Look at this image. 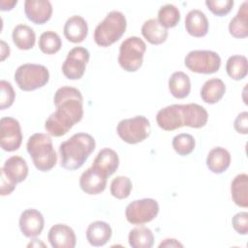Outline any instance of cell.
<instances>
[{
  "instance_id": "cell-37",
  "label": "cell",
  "mask_w": 248,
  "mask_h": 248,
  "mask_svg": "<svg viewBox=\"0 0 248 248\" xmlns=\"http://www.w3.org/2000/svg\"><path fill=\"white\" fill-rule=\"evenodd\" d=\"M232 225L234 231L239 234H247L248 232V213L246 211L236 213L232 219Z\"/></svg>"
},
{
  "instance_id": "cell-9",
  "label": "cell",
  "mask_w": 248,
  "mask_h": 248,
  "mask_svg": "<svg viewBox=\"0 0 248 248\" xmlns=\"http://www.w3.org/2000/svg\"><path fill=\"white\" fill-rule=\"evenodd\" d=\"M185 66L198 74H214L221 66L219 54L212 50H192L184 59Z\"/></svg>"
},
{
  "instance_id": "cell-26",
  "label": "cell",
  "mask_w": 248,
  "mask_h": 248,
  "mask_svg": "<svg viewBox=\"0 0 248 248\" xmlns=\"http://www.w3.org/2000/svg\"><path fill=\"white\" fill-rule=\"evenodd\" d=\"M169 90L176 99L186 98L191 91V81L184 72H174L169 78Z\"/></svg>"
},
{
  "instance_id": "cell-39",
  "label": "cell",
  "mask_w": 248,
  "mask_h": 248,
  "mask_svg": "<svg viewBox=\"0 0 248 248\" xmlns=\"http://www.w3.org/2000/svg\"><path fill=\"white\" fill-rule=\"evenodd\" d=\"M16 184L12 183L10 180H8L2 173H1V184H0V193L1 196H7L10 195L15 189Z\"/></svg>"
},
{
  "instance_id": "cell-3",
  "label": "cell",
  "mask_w": 248,
  "mask_h": 248,
  "mask_svg": "<svg viewBox=\"0 0 248 248\" xmlns=\"http://www.w3.org/2000/svg\"><path fill=\"white\" fill-rule=\"evenodd\" d=\"M94 138L86 133H77L59 145L60 165L62 168L75 170L82 167L94 151Z\"/></svg>"
},
{
  "instance_id": "cell-14",
  "label": "cell",
  "mask_w": 248,
  "mask_h": 248,
  "mask_svg": "<svg viewBox=\"0 0 248 248\" xmlns=\"http://www.w3.org/2000/svg\"><path fill=\"white\" fill-rule=\"evenodd\" d=\"M107 180L108 176L91 166L81 173L79 177V187L88 195H98L106 189Z\"/></svg>"
},
{
  "instance_id": "cell-18",
  "label": "cell",
  "mask_w": 248,
  "mask_h": 248,
  "mask_svg": "<svg viewBox=\"0 0 248 248\" xmlns=\"http://www.w3.org/2000/svg\"><path fill=\"white\" fill-rule=\"evenodd\" d=\"M65 38L74 44H79L84 41L88 34V25L86 20L80 16L69 17L64 24Z\"/></svg>"
},
{
  "instance_id": "cell-19",
  "label": "cell",
  "mask_w": 248,
  "mask_h": 248,
  "mask_svg": "<svg viewBox=\"0 0 248 248\" xmlns=\"http://www.w3.org/2000/svg\"><path fill=\"white\" fill-rule=\"evenodd\" d=\"M209 24L203 12L194 9L188 12L185 16V29L193 37L202 38L208 32Z\"/></svg>"
},
{
  "instance_id": "cell-25",
  "label": "cell",
  "mask_w": 248,
  "mask_h": 248,
  "mask_svg": "<svg viewBox=\"0 0 248 248\" xmlns=\"http://www.w3.org/2000/svg\"><path fill=\"white\" fill-rule=\"evenodd\" d=\"M141 34L152 45H161L168 38V30L159 23L157 18L146 20L141 26Z\"/></svg>"
},
{
  "instance_id": "cell-31",
  "label": "cell",
  "mask_w": 248,
  "mask_h": 248,
  "mask_svg": "<svg viewBox=\"0 0 248 248\" xmlns=\"http://www.w3.org/2000/svg\"><path fill=\"white\" fill-rule=\"evenodd\" d=\"M157 20L166 29L172 28L180 21V12L178 8L172 4L164 5L158 11Z\"/></svg>"
},
{
  "instance_id": "cell-11",
  "label": "cell",
  "mask_w": 248,
  "mask_h": 248,
  "mask_svg": "<svg viewBox=\"0 0 248 248\" xmlns=\"http://www.w3.org/2000/svg\"><path fill=\"white\" fill-rule=\"evenodd\" d=\"M89 51L82 46L72 48L62 65V73L68 79H79L85 73L89 61Z\"/></svg>"
},
{
  "instance_id": "cell-5",
  "label": "cell",
  "mask_w": 248,
  "mask_h": 248,
  "mask_svg": "<svg viewBox=\"0 0 248 248\" xmlns=\"http://www.w3.org/2000/svg\"><path fill=\"white\" fill-rule=\"evenodd\" d=\"M127 20L118 11L109 12L95 28L94 41L99 46L107 47L117 42L125 33Z\"/></svg>"
},
{
  "instance_id": "cell-29",
  "label": "cell",
  "mask_w": 248,
  "mask_h": 248,
  "mask_svg": "<svg viewBox=\"0 0 248 248\" xmlns=\"http://www.w3.org/2000/svg\"><path fill=\"white\" fill-rule=\"evenodd\" d=\"M128 241L133 248H151L154 244V235L150 229L140 226L130 231Z\"/></svg>"
},
{
  "instance_id": "cell-36",
  "label": "cell",
  "mask_w": 248,
  "mask_h": 248,
  "mask_svg": "<svg viewBox=\"0 0 248 248\" xmlns=\"http://www.w3.org/2000/svg\"><path fill=\"white\" fill-rule=\"evenodd\" d=\"M16 93L12 84L2 79L0 81V109H6L10 108L15 101Z\"/></svg>"
},
{
  "instance_id": "cell-22",
  "label": "cell",
  "mask_w": 248,
  "mask_h": 248,
  "mask_svg": "<svg viewBox=\"0 0 248 248\" xmlns=\"http://www.w3.org/2000/svg\"><path fill=\"white\" fill-rule=\"evenodd\" d=\"M231 165V154L224 147L212 148L206 157V166L213 173H223Z\"/></svg>"
},
{
  "instance_id": "cell-41",
  "label": "cell",
  "mask_w": 248,
  "mask_h": 248,
  "mask_svg": "<svg viewBox=\"0 0 248 248\" xmlns=\"http://www.w3.org/2000/svg\"><path fill=\"white\" fill-rule=\"evenodd\" d=\"M16 3H17L16 0H12V1L1 0L0 1V9L2 11H10L14 8L15 5H16Z\"/></svg>"
},
{
  "instance_id": "cell-40",
  "label": "cell",
  "mask_w": 248,
  "mask_h": 248,
  "mask_svg": "<svg viewBox=\"0 0 248 248\" xmlns=\"http://www.w3.org/2000/svg\"><path fill=\"white\" fill-rule=\"evenodd\" d=\"M162 247H183V245L174 238H167V239H164L159 244V248H162Z\"/></svg>"
},
{
  "instance_id": "cell-13",
  "label": "cell",
  "mask_w": 248,
  "mask_h": 248,
  "mask_svg": "<svg viewBox=\"0 0 248 248\" xmlns=\"http://www.w3.org/2000/svg\"><path fill=\"white\" fill-rule=\"evenodd\" d=\"M18 224L22 234L28 238H33L41 234L44 229L45 220L43 214L39 210L28 208L20 214Z\"/></svg>"
},
{
  "instance_id": "cell-42",
  "label": "cell",
  "mask_w": 248,
  "mask_h": 248,
  "mask_svg": "<svg viewBox=\"0 0 248 248\" xmlns=\"http://www.w3.org/2000/svg\"><path fill=\"white\" fill-rule=\"evenodd\" d=\"M0 44H1V61H4L6 57L10 55V47L3 40H1Z\"/></svg>"
},
{
  "instance_id": "cell-24",
  "label": "cell",
  "mask_w": 248,
  "mask_h": 248,
  "mask_svg": "<svg viewBox=\"0 0 248 248\" xmlns=\"http://www.w3.org/2000/svg\"><path fill=\"white\" fill-rule=\"evenodd\" d=\"M248 2L244 1L239 7L237 14L229 23L230 34L236 39H244L248 36Z\"/></svg>"
},
{
  "instance_id": "cell-35",
  "label": "cell",
  "mask_w": 248,
  "mask_h": 248,
  "mask_svg": "<svg viewBox=\"0 0 248 248\" xmlns=\"http://www.w3.org/2000/svg\"><path fill=\"white\" fill-rule=\"evenodd\" d=\"M232 0H206L205 5L207 9L217 16H224L228 15L232 7H233Z\"/></svg>"
},
{
  "instance_id": "cell-21",
  "label": "cell",
  "mask_w": 248,
  "mask_h": 248,
  "mask_svg": "<svg viewBox=\"0 0 248 248\" xmlns=\"http://www.w3.org/2000/svg\"><path fill=\"white\" fill-rule=\"evenodd\" d=\"M112 234L110 226L104 221L92 222L86 230V238L90 245L99 247L108 242Z\"/></svg>"
},
{
  "instance_id": "cell-4",
  "label": "cell",
  "mask_w": 248,
  "mask_h": 248,
  "mask_svg": "<svg viewBox=\"0 0 248 248\" xmlns=\"http://www.w3.org/2000/svg\"><path fill=\"white\" fill-rule=\"evenodd\" d=\"M35 168L43 172L50 170L57 162V155L50 137L44 133L33 134L26 144Z\"/></svg>"
},
{
  "instance_id": "cell-17",
  "label": "cell",
  "mask_w": 248,
  "mask_h": 248,
  "mask_svg": "<svg viewBox=\"0 0 248 248\" xmlns=\"http://www.w3.org/2000/svg\"><path fill=\"white\" fill-rule=\"evenodd\" d=\"M0 172L12 183L17 184L25 180L28 175V166L26 161L20 156H12L7 159Z\"/></svg>"
},
{
  "instance_id": "cell-15",
  "label": "cell",
  "mask_w": 248,
  "mask_h": 248,
  "mask_svg": "<svg viewBox=\"0 0 248 248\" xmlns=\"http://www.w3.org/2000/svg\"><path fill=\"white\" fill-rule=\"evenodd\" d=\"M26 17L35 24H44L52 15V5L47 0H26L24 2Z\"/></svg>"
},
{
  "instance_id": "cell-28",
  "label": "cell",
  "mask_w": 248,
  "mask_h": 248,
  "mask_svg": "<svg viewBox=\"0 0 248 248\" xmlns=\"http://www.w3.org/2000/svg\"><path fill=\"white\" fill-rule=\"evenodd\" d=\"M12 38L17 48L28 50L35 45L36 34L30 26L26 24H18L13 30Z\"/></svg>"
},
{
  "instance_id": "cell-8",
  "label": "cell",
  "mask_w": 248,
  "mask_h": 248,
  "mask_svg": "<svg viewBox=\"0 0 248 248\" xmlns=\"http://www.w3.org/2000/svg\"><path fill=\"white\" fill-rule=\"evenodd\" d=\"M116 132L123 141L129 144H136L148 138L150 134V122L145 116L137 115L119 121Z\"/></svg>"
},
{
  "instance_id": "cell-38",
  "label": "cell",
  "mask_w": 248,
  "mask_h": 248,
  "mask_svg": "<svg viewBox=\"0 0 248 248\" xmlns=\"http://www.w3.org/2000/svg\"><path fill=\"white\" fill-rule=\"evenodd\" d=\"M233 126L237 133L247 135V133H248V112L247 111L240 112L236 116Z\"/></svg>"
},
{
  "instance_id": "cell-1",
  "label": "cell",
  "mask_w": 248,
  "mask_h": 248,
  "mask_svg": "<svg viewBox=\"0 0 248 248\" xmlns=\"http://www.w3.org/2000/svg\"><path fill=\"white\" fill-rule=\"evenodd\" d=\"M56 108L45 122V129L52 137L66 135L83 116V98L78 88L62 86L54 94Z\"/></svg>"
},
{
  "instance_id": "cell-33",
  "label": "cell",
  "mask_w": 248,
  "mask_h": 248,
  "mask_svg": "<svg viewBox=\"0 0 248 248\" xmlns=\"http://www.w3.org/2000/svg\"><path fill=\"white\" fill-rule=\"evenodd\" d=\"M171 143L174 151L180 156H186L192 153L196 145L194 137L187 133H180L176 135L172 139Z\"/></svg>"
},
{
  "instance_id": "cell-12",
  "label": "cell",
  "mask_w": 248,
  "mask_h": 248,
  "mask_svg": "<svg viewBox=\"0 0 248 248\" xmlns=\"http://www.w3.org/2000/svg\"><path fill=\"white\" fill-rule=\"evenodd\" d=\"M22 142L19 122L13 117H2L0 120V145L3 150H17Z\"/></svg>"
},
{
  "instance_id": "cell-34",
  "label": "cell",
  "mask_w": 248,
  "mask_h": 248,
  "mask_svg": "<svg viewBox=\"0 0 248 248\" xmlns=\"http://www.w3.org/2000/svg\"><path fill=\"white\" fill-rule=\"evenodd\" d=\"M132 188L131 179L127 176L119 175L113 178L110 183V194L118 200L127 199L131 194Z\"/></svg>"
},
{
  "instance_id": "cell-16",
  "label": "cell",
  "mask_w": 248,
  "mask_h": 248,
  "mask_svg": "<svg viewBox=\"0 0 248 248\" xmlns=\"http://www.w3.org/2000/svg\"><path fill=\"white\" fill-rule=\"evenodd\" d=\"M47 239L53 248H74L77 242L75 232L65 224L52 226L48 231Z\"/></svg>"
},
{
  "instance_id": "cell-7",
  "label": "cell",
  "mask_w": 248,
  "mask_h": 248,
  "mask_svg": "<svg viewBox=\"0 0 248 248\" xmlns=\"http://www.w3.org/2000/svg\"><path fill=\"white\" fill-rule=\"evenodd\" d=\"M146 50L145 43L137 36L127 38L119 47L118 63L126 72H137L142 65Z\"/></svg>"
},
{
  "instance_id": "cell-32",
  "label": "cell",
  "mask_w": 248,
  "mask_h": 248,
  "mask_svg": "<svg viewBox=\"0 0 248 248\" xmlns=\"http://www.w3.org/2000/svg\"><path fill=\"white\" fill-rule=\"evenodd\" d=\"M62 42L57 33L54 31H46L39 38V47L46 54H54L60 50Z\"/></svg>"
},
{
  "instance_id": "cell-10",
  "label": "cell",
  "mask_w": 248,
  "mask_h": 248,
  "mask_svg": "<svg viewBox=\"0 0 248 248\" xmlns=\"http://www.w3.org/2000/svg\"><path fill=\"white\" fill-rule=\"evenodd\" d=\"M159 213V204L154 199H141L130 202L125 210L127 221L133 225H142L155 219Z\"/></svg>"
},
{
  "instance_id": "cell-23",
  "label": "cell",
  "mask_w": 248,
  "mask_h": 248,
  "mask_svg": "<svg viewBox=\"0 0 248 248\" xmlns=\"http://www.w3.org/2000/svg\"><path fill=\"white\" fill-rule=\"evenodd\" d=\"M226 92V85L220 78H210L206 80L201 89V98L209 105L218 103Z\"/></svg>"
},
{
  "instance_id": "cell-27",
  "label": "cell",
  "mask_w": 248,
  "mask_h": 248,
  "mask_svg": "<svg viewBox=\"0 0 248 248\" xmlns=\"http://www.w3.org/2000/svg\"><path fill=\"white\" fill-rule=\"evenodd\" d=\"M231 194L233 202L240 207L248 206V175L237 174L231 185Z\"/></svg>"
},
{
  "instance_id": "cell-20",
  "label": "cell",
  "mask_w": 248,
  "mask_h": 248,
  "mask_svg": "<svg viewBox=\"0 0 248 248\" xmlns=\"http://www.w3.org/2000/svg\"><path fill=\"white\" fill-rule=\"evenodd\" d=\"M119 166V158L117 153L111 148H103L95 157L92 167L101 171L106 176H109L115 172Z\"/></svg>"
},
{
  "instance_id": "cell-6",
  "label": "cell",
  "mask_w": 248,
  "mask_h": 248,
  "mask_svg": "<svg viewBox=\"0 0 248 248\" xmlns=\"http://www.w3.org/2000/svg\"><path fill=\"white\" fill-rule=\"evenodd\" d=\"M14 78L21 90L33 91L48 82L49 72L44 65L26 63L17 67Z\"/></svg>"
},
{
  "instance_id": "cell-30",
  "label": "cell",
  "mask_w": 248,
  "mask_h": 248,
  "mask_svg": "<svg viewBox=\"0 0 248 248\" xmlns=\"http://www.w3.org/2000/svg\"><path fill=\"white\" fill-rule=\"evenodd\" d=\"M226 72L232 79H243L248 73L247 58L244 55L238 54L230 56L226 63Z\"/></svg>"
},
{
  "instance_id": "cell-2",
  "label": "cell",
  "mask_w": 248,
  "mask_h": 248,
  "mask_svg": "<svg viewBox=\"0 0 248 248\" xmlns=\"http://www.w3.org/2000/svg\"><path fill=\"white\" fill-rule=\"evenodd\" d=\"M207 120L206 109L194 103L170 105L161 108L156 115L158 126L165 131H173L183 126L199 129L205 126Z\"/></svg>"
}]
</instances>
